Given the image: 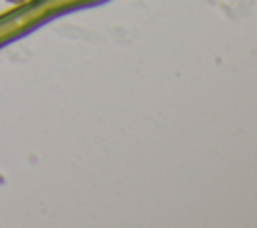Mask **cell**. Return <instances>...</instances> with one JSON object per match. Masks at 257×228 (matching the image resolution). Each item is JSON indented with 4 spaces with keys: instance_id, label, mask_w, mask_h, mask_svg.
Returning a JSON list of instances; mask_svg holds the SVG:
<instances>
[{
    "instance_id": "cell-1",
    "label": "cell",
    "mask_w": 257,
    "mask_h": 228,
    "mask_svg": "<svg viewBox=\"0 0 257 228\" xmlns=\"http://www.w3.org/2000/svg\"><path fill=\"white\" fill-rule=\"evenodd\" d=\"M6 2H10V4H24L26 0H6Z\"/></svg>"
}]
</instances>
